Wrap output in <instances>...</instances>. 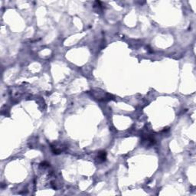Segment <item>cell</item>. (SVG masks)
<instances>
[{
	"label": "cell",
	"instance_id": "cell-1",
	"mask_svg": "<svg viewBox=\"0 0 196 196\" xmlns=\"http://www.w3.org/2000/svg\"><path fill=\"white\" fill-rule=\"evenodd\" d=\"M93 96L97 99L98 100H103V101H106V100H111L114 99V97L107 93L102 91V92H98V90H93L92 91Z\"/></svg>",
	"mask_w": 196,
	"mask_h": 196
},
{
	"label": "cell",
	"instance_id": "cell-2",
	"mask_svg": "<svg viewBox=\"0 0 196 196\" xmlns=\"http://www.w3.org/2000/svg\"><path fill=\"white\" fill-rule=\"evenodd\" d=\"M106 154L105 152H99V153H98V159H99V161H101V162L105 161V160H106Z\"/></svg>",
	"mask_w": 196,
	"mask_h": 196
}]
</instances>
